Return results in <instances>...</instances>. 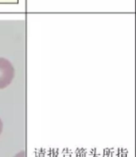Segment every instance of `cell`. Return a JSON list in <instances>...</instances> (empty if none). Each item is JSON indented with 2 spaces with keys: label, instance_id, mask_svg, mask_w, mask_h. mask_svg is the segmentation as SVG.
Wrapping results in <instances>:
<instances>
[{
  "label": "cell",
  "instance_id": "6da1fadb",
  "mask_svg": "<svg viewBox=\"0 0 136 157\" xmlns=\"http://www.w3.org/2000/svg\"><path fill=\"white\" fill-rule=\"evenodd\" d=\"M15 69L10 60L0 57V90L7 88L13 81Z\"/></svg>",
  "mask_w": 136,
  "mask_h": 157
},
{
  "label": "cell",
  "instance_id": "7a4b0ae2",
  "mask_svg": "<svg viewBox=\"0 0 136 157\" xmlns=\"http://www.w3.org/2000/svg\"><path fill=\"white\" fill-rule=\"evenodd\" d=\"M14 157H25V152H24V151H21L18 152Z\"/></svg>",
  "mask_w": 136,
  "mask_h": 157
},
{
  "label": "cell",
  "instance_id": "3957f363",
  "mask_svg": "<svg viewBox=\"0 0 136 157\" xmlns=\"http://www.w3.org/2000/svg\"><path fill=\"white\" fill-rule=\"evenodd\" d=\"M2 131H3V122H2L1 118H0V135H1Z\"/></svg>",
  "mask_w": 136,
  "mask_h": 157
}]
</instances>
